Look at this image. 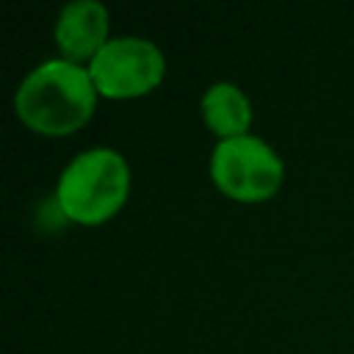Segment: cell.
<instances>
[{
  "label": "cell",
  "mask_w": 354,
  "mask_h": 354,
  "mask_svg": "<svg viewBox=\"0 0 354 354\" xmlns=\"http://www.w3.org/2000/svg\"><path fill=\"white\" fill-rule=\"evenodd\" d=\"M163 53L141 36L108 39L91 58L88 75L97 91L108 97H133L149 91L163 77Z\"/></svg>",
  "instance_id": "277c9868"
},
{
  "label": "cell",
  "mask_w": 354,
  "mask_h": 354,
  "mask_svg": "<svg viewBox=\"0 0 354 354\" xmlns=\"http://www.w3.org/2000/svg\"><path fill=\"white\" fill-rule=\"evenodd\" d=\"M97 86L88 69L53 58L25 75L14 94L19 119L44 136H64L77 130L94 108Z\"/></svg>",
  "instance_id": "6da1fadb"
},
{
  "label": "cell",
  "mask_w": 354,
  "mask_h": 354,
  "mask_svg": "<svg viewBox=\"0 0 354 354\" xmlns=\"http://www.w3.org/2000/svg\"><path fill=\"white\" fill-rule=\"evenodd\" d=\"M279 155L257 136L221 138L210 155V174L216 185L241 202H260L282 183Z\"/></svg>",
  "instance_id": "3957f363"
},
{
  "label": "cell",
  "mask_w": 354,
  "mask_h": 354,
  "mask_svg": "<svg viewBox=\"0 0 354 354\" xmlns=\"http://www.w3.org/2000/svg\"><path fill=\"white\" fill-rule=\"evenodd\" d=\"M130 188V171L116 149L94 147L72 158L58 180V207L80 224H100L113 216Z\"/></svg>",
  "instance_id": "7a4b0ae2"
},
{
  "label": "cell",
  "mask_w": 354,
  "mask_h": 354,
  "mask_svg": "<svg viewBox=\"0 0 354 354\" xmlns=\"http://www.w3.org/2000/svg\"><path fill=\"white\" fill-rule=\"evenodd\" d=\"M108 33V8L97 0L66 3L55 22V39L69 58H86L105 44Z\"/></svg>",
  "instance_id": "5b68a950"
},
{
  "label": "cell",
  "mask_w": 354,
  "mask_h": 354,
  "mask_svg": "<svg viewBox=\"0 0 354 354\" xmlns=\"http://www.w3.org/2000/svg\"><path fill=\"white\" fill-rule=\"evenodd\" d=\"M202 113L205 122L221 136V138H235L246 136V127L252 122V108L243 91L235 83H213L202 94Z\"/></svg>",
  "instance_id": "8992f818"
}]
</instances>
